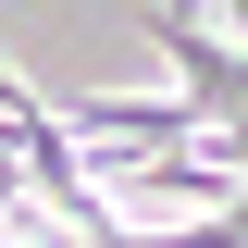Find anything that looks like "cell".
<instances>
[{
  "instance_id": "1",
  "label": "cell",
  "mask_w": 248,
  "mask_h": 248,
  "mask_svg": "<svg viewBox=\"0 0 248 248\" xmlns=\"http://www.w3.org/2000/svg\"><path fill=\"white\" fill-rule=\"evenodd\" d=\"M236 50H248V13H236Z\"/></svg>"
}]
</instances>
